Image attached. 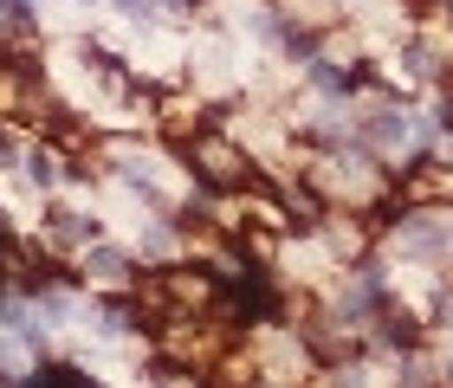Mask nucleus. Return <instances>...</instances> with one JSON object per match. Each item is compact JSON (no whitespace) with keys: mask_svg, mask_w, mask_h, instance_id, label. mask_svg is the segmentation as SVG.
Returning <instances> with one entry per match:
<instances>
[{"mask_svg":"<svg viewBox=\"0 0 453 388\" xmlns=\"http://www.w3.org/2000/svg\"><path fill=\"white\" fill-rule=\"evenodd\" d=\"M447 382H453V356H447Z\"/></svg>","mask_w":453,"mask_h":388,"instance_id":"6","label":"nucleus"},{"mask_svg":"<svg viewBox=\"0 0 453 388\" xmlns=\"http://www.w3.org/2000/svg\"><path fill=\"white\" fill-rule=\"evenodd\" d=\"M434 7H441V13H447V27H453V0H434Z\"/></svg>","mask_w":453,"mask_h":388,"instance_id":"5","label":"nucleus"},{"mask_svg":"<svg viewBox=\"0 0 453 388\" xmlns=\"http://www.w3.org/2000/svg\"><path fill=\"white\" fill-rule=\"evenodd\" d=\"M46 240H52L58 253H78V247H91V240H97V214L52 208V214H46Z\"/></svg>","mask_w":453,"mask_h":388,"instance_id":"1","label":"nucleus"},{"mask_svg":"<svg viewBox=\"0 0 453 388\" xmlns=\"http://www.w3.org/2000/svg\"><path fill=\"white\" fill-rule=\"evenodd\" d=\"M85 278H91V285H130V278H136V265H130V253H123V247H97V240H91V253H85Z\"/></svg>","mask_w":453,"mask_h":388,"instance_id":"2","label":"nucleus"},{"mask_svg":"<svg viewBox=\"0 0 453 388\" xmlns=\"http://www.w3.org/2000/svg\"><path fill=\"white\" fill-rule=\"evenodd\" d=\"M78 7H91V0H78Z\"/></svg>","mask_w":453,"mask_h":388,"instance_id":"7","label":"nucleus"},{"mask_svg":"<svg viewBox=\"0 0 453 388\" xmlns=\"http://www.w3.org/2000/svg\"><path fill=\"white\" fill-rule=\"evenodd\" d=\"M19 388H104V382L85 376L78 362H33V369L19 376Z\"/></svg>","mask_w":453,"mask_h":388,"instance_id":"3","label":"nucleus"},{"mask_svg":"<svg viewBox=\"0 0 453 388\" xmlns=\"http://www.w3.org/2000/svg\"><path fill=\"white\" fill-rule=\"evenodd\" d=\"M111 7L130 19V27H150V19H162V0H111Z\"/></svg>","mask_w":453,"mask_h":388,"instance_id":"4","label":"nucleus"}]
</instances>
